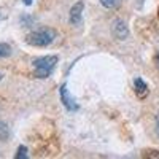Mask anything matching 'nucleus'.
<instances>
[{
    "label": "nucleus",
    "instance_id": "f257e3e1",
    "mask_svg": "<svg viewBox=\"0 0 159 159\" xmlns=\"http://www.w3.org/2000/svg\"><path fill=\"white\" fill-rule=\"evenodd\" d=\"M56 38H57V32L54 29H51V27H38V29L32 30L27 35L25 42H27V45L43 48V46H49Z\"/></svg>",
    "mask_w": 159,
    "mask_h": 159
},
{
    "label": "nucleus",
    "instance_id": "f03ea898",
    "mask_svg": "<svg viewBox=\"0 0 159 159\" xmlns=\"http://www.w3.org/2000/svg\"><path fill=\"white\" fill-rule=\"evenodd\" d=\"M57 56H42L32 61V67H34V76L45 80L51 76V73L54 72L56 65H57Z\"/></svg>",
    "mask_w": 159,
    "mask_h": 159
},
{
    "label": "nucleus",
    "instance_id": "7ed1b4c3",
    "mask_svg": "<svg viewBox=\"0 0 159 159\" xmlns=\"http://www.w3.org/2000/svg\"><path fill=\"white\" fill-rule=\"evenodd\" d=\"M59 94H61V102L64 103V107L67 108L69 111H76L78 108H80V105L75 102V99L70 96V92H69V89H67V84H62L61 86V89H59Z\"/></svg>",
    "mask_w": 159,
    "mask_h": 159
},
{
    "label": "nucleus",
    "instance_id": "20e7f679",
    "mask_svg": "<svg viewBox=\"0 0 159 159\" xmlns=\"http://www.w3.org/2000/svg\"><path fill=\"white\" fill-rule=\"evenodd\" d=\"M83 10H84V5L83 2H78L75 3L72 8H70V15H69V21L72 25H80L83 21Z\"/></svg>",
    "mask_w": 159,
    "mask_h": 159
},
{
    "label": "nucleus",
    "instance_id": "39448f33",
    "mask_svg": "<svg viewBox=\"0 0 159 159\" xmlns=\"http://www.w3.org/2000/svg\"><path fill=\"white\" fill-rule=\"evenodd\" d=\"M111 34L115 38L118 40H126L127 35H129V29H127V25L124 24V21L121 19H116L111 25Z\"/></svg>",
    "mask_w": 159,
    "mask_h": 159
},
{
    "label": "nucleus",
    "instance_id": "423d86ee",
    "mask_svg": "<svg viewBox=\"0 0 159 159\" xmlns=\"http://www.w3.org/2000/svg\"><path fill=\"white\" fill-rule=\"evenodd\" d=\"M134 89H135V94H137L140 99L147 97V96H148V92H150L148 84L145 83L142 78H135V80H134Z\"/></svg>",
    "mask_w": 159,
    "mask_h": 159
},
{
    "label": "nucleus",
    "instance_id": "0eeeda50",
    "mask_svg": "<svg viewBox=\"0 0 159 159\" xmlns=\"http://www.w3.org/2000/svg\"><path fill=\"white\" fill-rule=\"evenodd\" d=\"M8 137H10V130H8V126H7L3 121H0V142H5Z\"/></svg>",
    "mask_w": 159,
    "mask_h": 159
},
{
    "label": "nucleus",
    "instance_id": "6e6552de",
    "mask_svg": "<svg viewBox=\"0 0 159 159\" xmlns=\"http://www.w3.org/2000/svg\"><path fill=\"white\" fill-rule=\"evenodd\" d=\"M11 56V46L8 43H0V59Z\"/></svg>",
    "mask_w": 159,
    "mask_h": 159
},
{
    "label": "nucleus",
    "instance_id": "1a4fd4ad",
    "mask_svg": "<svg viewBox=\"0 0 159 159\" xmlns=\"http://www.w3.org/2000/svg\"><path fill=\"white\" fill-rule=\"evenodd\" d=\"M100 3H102V7L111 10V8H116V7H118L119 0H100Z\"/></svg>",
    "mask_w": 159,
    "mask_h": 159
},
{
    "label": "nucleus",
    "instance_id": "9d476101",
    "mask_svg": "<svg viewBox=\"0 0 159 159\" xmlns=\"http://www.w3.org/2000/svg\"><path fill=\"white\" fill-rule=\"evenodd\" d=\"M29 154H27V148H25L24 147V145H21V147L18 148V151H16V159H25V157H27Z\"/></svg>",
    "mask_w": 159,
    "mask_h": 159
},
{
    "label": "nucleus",
    "instance_id": "9b49d317",
    "mask_svg": "<svg viewBox=\"0 0 159 159\" xmlns=\"http://www.w3.org/2000/svg\"><path fill=\"white\" fill-rule=\"evenodd\" d=\"M156 134L159 135V113H157V116H156Z\"/></svg>",
    "mask_w": 159,
    "mask_h": 159
},
{
    "label": "nucleus",
    "instance_id": "f8f14e48",
    "mask_svg": "<svg viewBox=\"0 0 159 159\" xmlns=\"http://www.w3.org/2000/svg\"><path fill=\"white\" fill-rule=\"evenodd\" d=\"M32 2H34V0H24V5L29 7V5H32Z\"/></svg>",
    "mask_w": 159,
    "mask_h": 159
},
{
    "label": "nucleus",
    "instance_id": "ddd939ff",
    "mask_svg": "<svg viewBox=\"0 0 159 159\" xmlns=\"http://www.w3.org/2000/svg\"><path fill=\"white\" fill-rule=\"evenodd\" d=\"M2 78H3V75H2V73H0V81H2Z\"/></svg>",
    "mask_w": 159,
    "mask_h": 159
},
{
    "label": "nucleus",
    "instance_id": "4468645a",
    "mask_svg": "<svg viewBox=\"0 0 159 159\" xmlns=\"http://www.w3.org/2000/svg\"><path fill=\"white\" fill-rule=\"evenodd\" d=\"M157 65H159V52H157Z\"/></svg>",
    "mask_w": 159,
    "mask_h": 159
}]
</instances>
